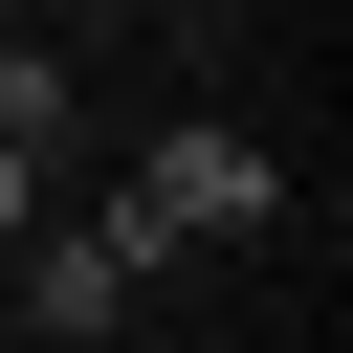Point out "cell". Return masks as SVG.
Returning <instances> with one entry per match:
<instances>
[{
	"label": "cell",
	"mask_w": 353,
	"mask_h": 353,
	"mask_svg": "<svg viewBox=\"0 0 353 353\" xmlns=\"http://www.w3.org/2000/svg\"><path fill=\"white\" fill-rule=\"evenodd\" d=\"M243 221H265V132H154L132 199H110V265L154 287V265H199V243H243Z\"/></svg>",
	"instance_id": "cell-1"
},
{
	"label": "cell",
	"mask_w": 353,
	"mask_h": 353,
	"mask_svg": "<svg viewBox=\"0 0 353 353\" xmlns=\"http://www.w3.org/2000/svg\"><path fill=\"white\" fill-rule=\"evenodd\" d=\"M22 221H44V154H0V243H22Z\"/></svg>",
	"instance_id": "cell-4"
},
{
	"label": "cell",
	"mask_w": 353,
	"mask_h": 353,
	"mask_svg": "<svg viewBox=\"0 0 353 353\" xmlns=\"http://www.w3.org/2000/svg\"><path fill=\"white\" fill-rule=\"evenodd\" d=\"M0 154H66V66L44 44H0Z\"/></svg>",
	"instance_id": "cell-3"
},
{
	"label": "cell",
	"mask_w": 353,
	"mask_h": 353,
	"mask_svg": "<svg viewBox=\"0 0 353 353\" xmlns=\"http://www.w3.org/2000/svg\"><path fill=\"white\" fill-rule=\"evenodd\" d=\"M22 309H44V331H110V309H132L110 221H22Z\"/></svg>",
	"instance_id": "cell-2"
}]
</instances>
